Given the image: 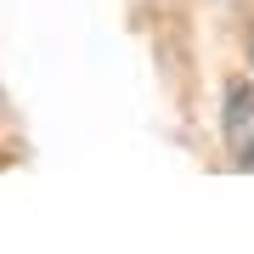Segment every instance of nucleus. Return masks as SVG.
Here are the masks:
<instances>
[{
    "instance_id": "1",
    "label": "nucleus",
    "mask_w": 254,
    "mask_h": 254,
    "mask_svg": "<svg viewBox=\"0 0 254 254\" xmlns=\"http://www.w3.org/2000/svg\"><path fill=\"white\" fill-rule=\"evenodd\" d=\"M220 130H226V153L237 170H254V85H226L220 102Z\"/></svg>"
},
{
    "instance_id": "2",
    "label": "nucleus",
    "mask_w": 254,
    "mask_h": 254,
    "mask_svg": "<svg viewBox=\"0 0 254 254\" xmlns=\"http://www.w3.org/2000/svg\"><path fill=\"white\" fill-rule=\"evenodd\" d=\"M249 57H254V40H249Z\"/></svg>"
}]
</instances>
